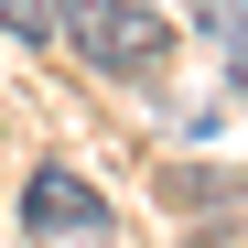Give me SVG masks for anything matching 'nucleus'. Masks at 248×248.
Listing matches in <instances>:
<instances>
[{"instance_id": "obj_2", "label": "nucleus", "mask_w": 248, "mask_h": 248, "mask_svg": "<svg viewBox=\"0 0 248 248\" xmlns=\"http://www.w3.org/2000/svg\"><path fill=\"white\" fill-rule=\"evenodd\" d=\"M22 227H32V237H97V227H108V194L76 173V162H32V184H22Z\"/></svg>"}, {"instance_id": "obj_1", "label": "nucleus", "mask_w": 248, "mask_h": 248, "mask_svg": "<svg viewBox=\"0 0 248 248\" xmlns=\"http://www.w3.org/2000/svg\"><path fill=\"white\" fill-rule=\"evenodd\" d=\"M54 32H65L97 76H119V87H140V76L173 65V22L140 11V0H54Z\"/></svg>"}, {"instance_id": "obj_4", "label": "nucleus", "mask_w": 248, "mask_h": 248, "mask_svg": "<svg viewBox=\"0 0 248 248\" xmlns=\"http://www.w3.org/2000/svg\"><path fill=\"white\" fill-rule=\"evenodd\" d=\"M205 11H216V0H205Z\"/></svg>"}, {"instance_id": "obj_3", "label": "nucleus", "mask_w": 248, "mask_h": 248, "mask_svg": "<svg viewBox=\"0 0 248 248\" xmlns=\"http://www.w3.org/2000/svg\"><path fill=\"white\" fill-rule=\"evenodd\" d=\"M0 22H11V32H22V44H32V54H44V44H54V0H0Z\"/></svg>"}]
</instances>
